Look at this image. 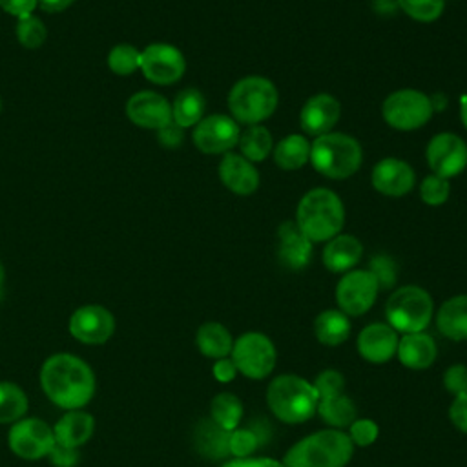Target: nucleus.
<instances>
[{
  "label": "nucleus",
  "instance_id": "1",
  "mask_svg": "<svg viewBox=\"0 0 467 467\" xmlns=\"http://www.w3.org/2000/svg\"><path fill=\"white\" fill-rule=\"evenodd\" d=\"M40 387L53 405L75 410L91 401L97 383L91 367L84 359L58 352L42 363Z\"/></svg>",
  "mask_w": 467,
  "mask_h": 467
},
{
  "label": "nucleus",
  "instance_id": "2",
  "mask_svg": "<svg viewBox=\"0 0 467 467\" xmlns=\"http://www.w3.org/2000/svg\"><path fill=\"white\" fill-rule=\"evenodd\" d=\"M354 454V443L339 429L316 431L296 441L281 460L283 467H345Z\"/></svg>",
  "mask_w": 467,
  "mask_h": 467
},
{
  "label": "nucleus",
  "instance_id": "3",
  "mask_svg": "<svg viewBox=\"0 0 467 467\" xmlns=\"http://www.w3.org/2000/svg\"><path fill=\"white\" fill-rule=\"evenodd\" d=\"M345 223V208L337 193L328 188L306 192L296 210V224L312 243H323L337 235Z\"/></svg>",
  "mask_w": 467,
  "mask_h": 467
},
{
  "label": "nucleus",
  "instance_id": "4",
  "mask_svg": "<svg viewBox=\"0 0 467 467\" xmlns=\"http://www.w3.org/2000/svg\"><path fill=\"white\" fill-rule=\"evenodd\" d=\"M314 385L297 374H281L266 387V405L283 423L296 425L310 420L317 410Z\"/></svg>",
  "mask_w": 467,
  "mask_h": 467
},
{
  "label": "nucleus",
  "instance_id": "5",
  "mask_svg": "<svg viewBox=\"0 0 467 467\" xmlns=\"http://www.w3.org/2000/svg\"><path fill=\"white\" fill-rule=\"evenodd\" d=\"M363 161L361 144L347 133L328 131L310 142V162L328 179H347L354 175Z\"/></svg>",
  "mask_w": 467,
  "mask_h": 467
},
{
  "label": "nucleus",
  "instance_id": "6",
  "mask_svg": "<svg viewBox=\"0 0 467 467\" xmlns=\"http://www.w3.org/2000/svg\"><path fill=\"white\" fill-rule=\"evenodd\" d=\"M279 95L274 82L261 75L239 78L228 93V109L232 119L246 126L266 120L277 108Z\"/></svg>",
  "mask_w": 467,
  "mask_h": 467
},
{
  "label": "nucleus",
  "instance_id": "7",
  "mask_svg": "<svg viewBox=\"0 0 467 467\" xmlns=\"http://www.w3.org/2000/svg\"><path fill=\"white\" fill-rule=\"evenodd\" d=\"M434 314V301L431 294L416 285L396 288L385 303L387 323L401 334L423 332Z\"/></svg>",
  "mask_w": 467,
  "mask_h": 467
},
{
  "label": "nucleus",
  "instance_id": "8",
  "mask_svg": "<svg viewBox=\"0 0 467 467\" xmlns=\"http://www.w3.org/2000/svg\"><path fill=\"white\" fill-rule=\"evenodd\" d=\"M431 99L420 89H398L387 95L381 104L383 120L400 131H412L429 122L432 117Z\"/></svg>",
  "mask_w": 467,
  "mask_h": 467
},
{
  "label": "nucleus",
  "instance_id": "9",
  "mask_svg": "<svg viewBox=\"0 0 467 467\" xmlns=\"http://www.w3.org/2000/svg\"><path fill=\"white\" fill-rule=\"evenodd\" d=\"M230 359L243 376L250 379H265L275 367L277 352L266 334L252 330L241 334L234 341Z\"/></svg>",
  "mask_w": 467,
  "mask_h": 467
},
{
  "label": "nucleus",
  "instance_id": "10",
  "mask_svg": "<svg viewBox=\"0 0 467 467\" xmlns=\"http://www.w3.org/2000/svg\"><path fill=\"white\" fill-rule=\"evenodd\" d=\"M379 292L370 270H348L336 285V303L347 316H363L370 310Z\"/></svg>",
  "mask_w": 467,
  "mask_h": 467
},
{
  "label": "nucleus",
  "instance_id": "11",
  "mask_svg": "<svg viewBox=\"0 0 467 467\" xmlns=\"http://www.w3.org/2000/svg\"><path fill=\"white\" fill-rule=\"evenodd\" d=\"M9 449L24 460H40L49 454L55 445L53 427L40 418H20L7 434Z\"/></svg>",
  "mask_w": 467,
  "mask_h": 467
},
{
  "label": "nucleus",
  "instance_id": "12",
  "mask_svg": "<svg viewBox=\"0 0 467 467\" xmlns=\"http://www.w3.org/2000/svg\"><path fill=\"white\" fill-rule=\"evenodd\" d=\"M241 130L239 122L228 115L213 113L210 117H202L193 128V144L199 151L206 155L228 153L234 146H237Z\"/></svg>",
  "mask_w": 467,
  "mask_h": 467
},
{
  "label": "nucleus",
  "instance_id": "13",
  "mask_svg": "<svg viewBox=\"0 0 467 467\" xmlns=\"http://www.w3.org/2000/svg\"><path fill=\"white\" fill-rule=\"evenodd\" d=\"M425 157L434 175L451 179L467 168V144L456 133L443 131L429 140Z\"/></svg>",
  "mask_w": 467,
  "mask_h": 467
},
{
  "label": "nucleus",
  "instance_id": "14",
  "mask_svg": "<svg viewBox=\"0 0 467 467\" xmlns=\"http://www.w3.org/2000/svg\"><path fill=\"white\" fill-rule=\"evenodd\" d=\"M142 75L159 86H170L177 82L186 69V60L182 53L171 44H150L140 51Z\"/></svg>",
  "mask_w": 467,
  "mask_h": 467
},
{
  "label": "nucleus",
  "instance_id": "15",
  "mask_svg": "<svg viewBox=\"0 0 467 467\" xmlns=\"http://www.w3.org/2000/svg\"><path fill=\"white\" fill-rule=\"evenodd\" d=\"M67 328L84 345H102L115 332V317L102 305H84L71 314Z\"/></svg>",
  "mask_w": 467,
  "mask_h": 467
},
{
  "label": "nucleus",
  "instance_id": "16",
  "mask_svg": "<svg viewBox=\"0 0 467 467\" xmlns=\"http://www.w3.org/2000/svg\"><path fill=\"white\" fill-rule=\"evenodd\" d=\"M126 115L139 128L161 130L171 122V104L155 91H139L128 99Z\"/></svg>",
  "mask_w": 467,
  "mask_h": 467
},
{
  "label": "nucleus",
  "instance_id": "17",
  "mask_svg": "<svg viewBox=\"0 0 467 467\" xmlns=\"http://www.w3.org/2000/svg\"><path fill=\"white\" fill-rule=\"evenodd\" d=\"M341 117V104L328 93L312 95L299 111V124L306 135L319 137L337 124Z\"/></svg>",
  "mask_w": 467,
  "mask_h": 467
},
{
  "label": "nucleus",
  "instance_id": "18",
  "mask_svg": "<svg viewBox=\"0 0 467 467\" xmlns=\"http://www.w3.org/2000/svg\"><path fill=\"white\" fill-rule=\"evenodd\" d=\"M400 336L389 323H370L358 336L359 356L374 365L387 363L396 356Z\"/></svg>",
  "mask_w": 467,
  "mask_h": 467
},
{
  "label": "nucleus",
  "instance_id": "19",
  "mask_svg": "<svg viewBox=\"0 0 467 467\" xmlns=\"http://www.w3.org/2000/svg\"><path fill=\"white\" fill-rule=\"evenodd\" d=\"M370 181L379 193L387 197H401L414 188V170L401 159L387 157L372 168Z\"/></svg>",
  "mask_w": 467,
  "mask_h": 467
},
{
  "label": "nucleus",
  "instance_id": "20",
  "mask_svg": "<svg viewBox=\"0 0 467 467\" xmlns=\"http://www.w3.org/2000/svg\"><path fill=\"white\" fill-rule=\"evenodd\" d=\"M312 241L301 232L296 221H286L277 230V257L288 270H303L310 263Z\"/></svg>",
  "mask_w": 467,
  "mask_h": 467
},
{
  "label": "nucleus",
  "instance_id": "21",
  "mask_svg": "<svg viewBox=\"0 0 467 467\" xmlns=\"http://www.w3.org/2000/svg\"><path fill=\"white\" fill-rule=\"evenodd\" d=\"M221 182L237 195H250L259 186V171L241 153L228 151L219 162Z\"/></svg>",
  "mask_w": 467,
  "mask_h": 467
},
{
  "label": "nucleus",
  "instance_id": "22",
  "mask_svg": "<svg viewBox=\"0 0 467 467\" xmlns=\"http://www.w3.org/2000/svg\"><path fill=\"white\" fill-rule=\"evenodd\" d=\"M436 354V341L425 330L403 334L398 341L396 356L401 361V365L410 370L429 368L434 363Z\"/></svg>",
  "mask_w": 467,
  "mask_h": 467
},
{
  "label": "nucleus",
  "instance_id": "23",
  "mask_svg": "<svg viewBox=\"0 0 467 467\" xmlns=\"http://www.w3.org/2000/svg\"><path fill=\"white\" fill-rule=\"evenodd\" d=\"M363 255V244L358 237L350 234H337L327 241L323 248V265L330 272L345 274L354 270L358 261Z\"/></svg>",
  "mask_w": 467,
  "mask_h": 467
},
{
  "label": "nucleus",
  "instance_id": "24",
  "mask_svg": "<svg viewBox=\"0 0 467 467\" xmlns=\"http://www.w3.org/2000/svg\"><path fill=\"white\" fill-rule=\"evenodd\" d=\"M95 431V418L80 409L66 410V414L55 423L53 436L55 443L69 449H78L84 445Z\"/></svg>",
  "mask_w": 467,
  "mask_h": 467
},
{
  "label": "nucleus",
  "instance_id": "25",
  "mask_svg": "<svg viewBox=\"0 0 467 467\" xmlns=\"http://www.w3.org/2000/svg\"><path fill=\"white\" fill-rule=\"evenodd\" d=\"M436 327L451 341L467 339V294L452 296L436 312Z\"/></svg>",
  "mask_w": 467,
  "mask_h": 467
},
{
  "label": "nucleus",
  "instance_id": "26",
  "mask_svg": "<svg viewBox=\"0 0 467 467\" xmlns=\"http://www.w3.org/2000/svg\"><path fill=\"white\" fill-rule=\"evenodd\" d=\"M228 438L230 431L219 427L212 418H202L193 431V445L208 460H223L230 454Z\"/></svg>",
  "mask_w": 467,
  "mask_h": 467
},
{
  "label": "nucleus",
  "instance_id": "27",
  "mask_svg": "<svg viewBox=\"0 0 467 467\" xmlns=\"http://www.w3.org/2000/svg\"><path fill=\"white\" fill-rule=\"evenodd\" d=\"M352 330L350 319L339 308H327L314 319V336L325 347H337L348 339Z\"/></svg>",
  "mask_w": 467,
  "mask_h": 467
},
{
  "label": "nucleus",
  "instance_id": "28",
  "mask_svg": "<svg viewBox=\"0 0 467 467\" xmlns=\"http://www.w3.org/2000/svg\"><path fill=\"white\" fill-rule=\"evenodd\" d=\"M195 345L202 356L212 359H221L230 356L234 339L230 330L224 325L217 321H206L197 328Z\"/></svg>",
  "mask_w": 467,
  "mask_h": 467
},
{
  "label": "nucleus",
  "instance_id": "29",
  "mask_svg": "<svg viewBox=\"0 0 467 467\" xmlns=\"http://www.w3.org/2000/svg\"><path fill=\"white\" fill-rule=\"evenodd\" d=\"M272 155L281 170H299L310 161V142L305 135L290 133L274 146Z\"/></svg>",
  "mask_w": 467,
  "mask_h": 467
},
{
  "label": "nucleus",
  "instance_id": "30",
  "mask_svg": "<svg viewBox=\"0 0 467 467\" xmlns=\"http://www.w3.org/2000/svg\"><path fill=\"white\" fill-rule=\"evenodd\" d=\"M204 108H206V102L202 93L199 89L186 88L177 93L171 104V120L182 130L195 126L202 119Z\"/></svg>",
  "mask_w": 467,
  "mask_h": 467
},
{
  "label": "nucleus",
  "instance_id": "31",
  "mask_svg": "<svg viewBox=\"0 0 467 467\" xmlns=\"http://www.w3.org/2000/svg\"><path fill=\"white\" fill-rule=\"evenodd\" d=\"M237 146L244 159H248L250 162H261L274 150L272 133L261 124H252L244 131H241Z\"/></svg>",
  "mask_w": 467,
  "mask_h": 467
},
{
  "label": "nucleus",
  "instance_id": "32",
  "mask_svg": "<svg viewBox=\"0 0 467 467\" xmlns=\"http://www.w3.org/2000/svg\"><path fill=\"white\" fill-rule=\"evenodd\" d=\"M316 412L325 423L330 425V429H339V431H343L356 420V405L343 392L332 398L319 400Z\"/></svg>",
  "mask_w": 467,
  "mask_h": 467
},
{
  "label": "nucleus",
  "instance_id": "33",
  "mask_svg": "<svg viewBox=\"0 0 467 467\" xmlns=\"http://www.w3.org/2000/svg\"><path fill=\"white\" fill-rule=\"evenodd\" d=\"M210 418L224 431H234L243 418V401L232 392H219L210 401Z\"/></svg>",
  "mask_w": 467,
  "mask_h": 467
},
{
  "label": "nucleus",
  "instance_id": "34",
  "mask_svg": "<svg viewBox=\"0 0 467 467\" xmlns=\"http://www.w3.org/2000/svg\"><path fill=\"white\" fill-rule=\"evenodd\" d=\"M27 396L18 385L0 381V423L18 421L27 412Z\"/></svg>",
  "mask_w": 467,
  "mask_h": 467
},
{
  "label": "nucleus",
  "instance_id": "35",
  "mask_svg": "<svg viewBox=\"0 0 467 467\" xmlns=\"http://www.w3.org/2000/svg\"><path fill=\"white\" fill-rule=\"evenodd\" d=\"M16 38L18 42L27 49H36L46 42L47 29L42 24V20L35 15L20 16L16 22Z\"/></svg>",
  "mask_w": 467,
  "mask_h": 467
},
{
  "label": "nucleus",
  "instance_id": "36",
  "mask_svg": "<svg viewBox=\"0 0 467 467\" xmlns=\"http://www.w3.org/2000/svg\"><path fill=\"white\" fill-rule=\"evenodd\" d=\"M108 66L117 75H130L140 67V51L130 44H119L111 47L108 55Z\"/></svg>",
  "mask_w": 467,
  "mask_h": 467
},
{
  "label": "nucleus",
  "instance_id": "37",
  "mask_svg": "<svg viewBox=\"0 0 467 467\" xmlns=\"http://www.w3.org/2000/svg\"><path fill=\"white\" fill-rule=\"evenodd\" d=\"M403 13L416 22H434L445 9V0H396Z\"/></svg>",
  "mask_w": 467,
  "mask_h": 467
},
{
  "label": "nucleus",
  "instance_id": "38",
  "mask_svg": "<svg viewBox=\"0 0 467 467\" xmlns=\"http://www.w3.org/2000/svg\"><path fill=\"white\" fill-rule=\"evenodd\" d=\"M263 443L257 436V432L252 427H237L230 431L228 438V449L234 458H248L259 449Z\"/></svg>",
  "mask_w": 467,
  "mask_h": 467
},
{
  "label": "nucleus",
  "instance_id": "39",
  "mask_svg": "<svg viewBox=\"0 0 467 467\" xmlns=\"http://www.w3.org/2000/svg\"><path fill=\"white\" fill-rule=\"evenodd\" d=\"M451 184L449 179H443L440 175H427L420 184V197L429 206H440L449 199Z\"/></svg>",
  "mask_w": 467,
  "mask_h": 467
},
{
  "label": "nucleus",
  "instance_id": "40",
  "mask_svg": "<svg viewBox=\"0 0 467 467\" xmlns=\"http://www.w3.org/2000/svg\"><path fill=\"white\" fill-rule=\"evenodd\" d=\"M314 389L317 392V398L323 400V398H332V396H337L343 392L345 389V378L339 370L336 368H325L321 370L316 379H314Z\"/></svg>",
  "mask_w": 467,
  "mask_h": 467
},
{
  "label": "nucleus",
  "instance_id": "41",
  "mask_svg": "<svg viewBox=\"0 0 467 467\" xmlns=\"http://www.w3.org/2000/svg\"><path fill=\"white\" fill-rule=\"evenodd\" d=\"M348 438L354 443V447H368L378 440L379 434V427L374 420L368 418H356L350 425H348Z\"/></svg>",
  "mask_w": 467,
  "mask_h": 467
},
{
  "label": "nucleus",
  "instance_id": "42",
  "mask_svg": "<svg viewBox=\"0 0 467 467\" xmlns=\"http://www.w3.org/2000/svg\"><path fill=\"white\" fill-rule=\"evenodd\" d=\"M443 387H445L452 396L467 394V367L462 365V363L451 365V367L443 372Z\"/></svg>",
  "mask_w": 467,
  "mask_h": 467
},
{
  "label": "nucleus",
  "instance_id": "43",
  "mask_svg": "<svg viewBox=\"0 0 467 467\" xmlns=\"http://www.w3.org/2000/svg\"><path fill=\"white\" fill-rule=\"evenodd\" d=\"M370 272L374 274V277L378 279L379 288H389L394 285L396 281V272H394V265L390 259L387 257H376L374 261H370Z\"/></svg>",
  "mask_w": 467,
  "mask_h": 467
},
{
  "label": "nucleus",
  "instance_id": "44",
  "mask_svg": "<svg viewBox=\"0 0 467 467\" xmlns=\"http://www.w3.org/2000/svg\"><path fill=\"white\" fill-rule=\"evenodd\" d=\"M47 458L55 467H75L80 460V454H78V449H69L55 443Z\"/></svg>",
  "mask_w": 467,
  "mask_h": 467
},
{
  "label": "nucleus",
  "instance_id": "45",
  "mask_svg": "<svg viewBox=\"0 0 467 467\" xmlns=\"http://www.w3.org/2000/svg\"><path fill=\"white\" fill-rule=\"evenodd\" d=\"M449 418L458 431L467 434V394L454 396L449 407Z\"/></svg>",
  "mask_w": 467,
  "mask_h": 467
},
{
  "label": "nucleus",
  "instance_id": "46",
  "mask_svg": "<svg viewBox=\"0 0 467 467\" xmlns=\"http://www.w3.org/2000/svg\"><path fill=\"white\" fill-rule=\"evenodd\" d=\"M221 467H283V463L268 456H248V458L228 460Z\"/></svg>",
  "mask_w": 467,
  "mask_h": 467
},
{
  "label": "nucleus",
  "instance_id": "47",
  "mask_svg": "<svg viewBox=\"0 0 467 467\" xmlns=\"http://www.w3.org/2000/svg\"><path fill=\"white\" fill-rule=\"evenodd\" d=\"M36 5H38V0H0V7L16 18L33 15V9Z\"/></svg>",
  "mask_w": 467,
  "mask_h": 467
},
{
  "label": "nucleus",
  "instance_id": "48",
  "mask_svg": "<svg viewBox=\"0 0 467 467\" xmlns=\"http://www.w3.org/2000/svg\"><path fill=\"white\" fill-rule=\"evenodd\" d=\"M157 139L162 146L166 148H175L182 142V128L177 126L173 120L170 124H166L164 128L157 130Z\"/></svg>",
  "mask_w": 467,
  "mask_h": 467
},
{
  "label": "nucleus",
  "instance_id": "49",
  "mask_svg": "<svg viewBox=\"0 0 467 467\" xmlns=\"http://www.w3.org/2000/svg\"><path fill=\"white\" fill-rule=\"evenodd\" d=\"M213 376L217 381L221 383H230L235 376H237V367L234 365V361L228 358H221V359H215V365L212 368Z\"/></svg>",
  "mask_w": 467,
  "mask_h": 467
},
{
  "label": "nucleus",
  "instance_id": "50",
  "mask_svg": "<svg viewBox=\"0 0 467 467\" xmlns=\"http://www.w3.org/2000/svg\"><path fill=\"white\" fill-rule=\"evenodd\" d=\"M75 0H38V5L47 13H60L67 9Z\"/></svg>",
  "mask_w": 467,
  "mask_h": 467
},
{
  "label": "nucleus",
  "instance_id": "51",
  "mask_svg": "<svg viewBox=\"0 0 467 467\" xmlns=\"http://www.w3.org/2000/svg\"><path fill=\"white\" fill-rule=\"evenodd\" d=\"M460 119H462L463 126L467 128V95H463L462 102H460Z\"/></svg>",
  "mask_w": 467,
  "mask_h": 467
},
{
  "label": "nucleus",
  "instance_id": "52",
  "mask_svg": "<svg viewBox=\"0 0 467 467\" xmlns=\"http://www.w3.org/2000/svg\"><path fill=\"white\" fill-rule=\"evenodd\" d=\"M4 277H5V274H4V266H2V263H0V299H2V288H4Z\"/></svg>",
  "mask_w": 467,
  "mask_h": 467
},
{
  "label": "nucleus",
  "instance_id": "53",
  "mask_svg": "<svg viewBox=\"0 0 467 467\" xmlns=\"http://www.w3.org/2000/svg\"><path fill=\"white\" fill-rule=\"evenodd\" d=\"M0 109H2V100H0Z\"/></svg>",
  "mask_w": 467,
  "mask_h": 467
}]
</instances>
